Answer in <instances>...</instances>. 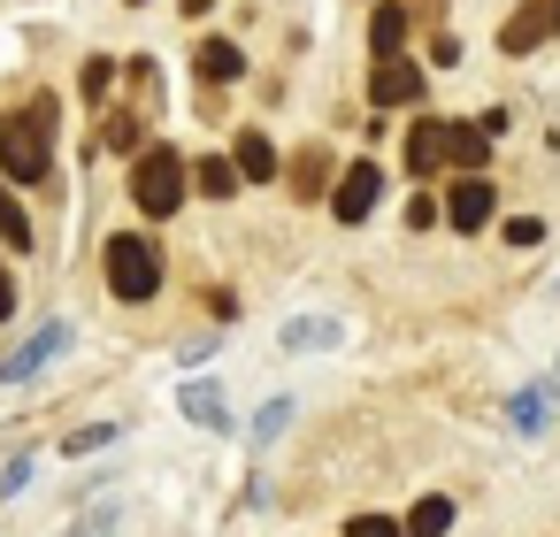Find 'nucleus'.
<instances>
[{
	"instance_id": "obj_23",
	"label": "nucleus",
	"mask_w": 560,
	"mask_h": 537,
	"mask_svg": "<svg viewBox=\"0 0 560 537\" xmlns=\"http://www.w3.org/2000/svg\"><path fill=\"white\" fill-rule=\"evenodd\" d=\"M108 437H116V430H108V422H93V430H78V437H70V453H101Z\"/></svg>"
},
{
	"instance_id": "obj_9",
	"label": "nucleus",
	"mask_w": 560,
	"mask_h": 537,
	"mask_svg": "<svg viewBox=\"0 0 560 537\" xmlns=\"http://www.w3.org/2000/svg\"><path fill=\"white\" fill-rule=\"evenodd\" d=\"M62 346H70V323H47V330H39L32 346H16L9 361H0V376H32V369H39V361H55Z\"/></svg>"
},
{
	"instance_id": "obj_16",
	"label": "nucleus",
	"mask_w": 560,
	"mask_h": 537,
	"mask_svg": "<svg viewBox=\"0 0 560 537\" xmlns=\"http://www.w3.org/2000/svg\"><path fill=\"white\" fill-rule=\"evenodd\" d=\"M407 170L415 177H438V124H415L407 131Z\"/></svg>"
},
{
	"instance_id": "obj_4",
	"label": "nucleus",
	"mask_w": 560,
	"mask_h": 537,
	"mask_svg": "<svg viewBox=\"0 0 560 537\" xmlns=\"http://www.w3.org/2000/svg\"><path fill=\"white\" fill-rule=\"evenodd\" d=\"M376 192H384V170H376V162H353V170L338 177V192H330V215H338V223H361V215L376 208Z\"/></svg>"
},
{
	"instance_id": "obj_20",
	"label": "nucleus",
	"mask_w": 560,
	"mask_h": 537,
	"mask_svg": "<svg viewBox=\"0 0 560 537\" xmlns=\"http://www.w3.org/2000/svg\"><path fill=\"white\" fill-rule=\"evenodd\" d=\"M346 537H399V522H392V514H353Z\"/></svg>"
},
{
	"instance_id": "obj_12",
	"label": "nucleus",
	"mask_w": 560,
	"mask_h": 537,
	"mask_svg": "<svg viewBox=\"0 0 560 537\" xmlns=\"http://www.w3.org/2000/svg\"><path fill=\"white\" fill-rule=\"evenodd\" d=\"M231 170H238V185H246V177H261V185H269V177H277V147H269L261 131H238V154H231Z\"/></svg>"
},
{
	"instance_id": "obj_11",
	"label": "nucleus",
	"mask_w": 560,
	"mask_h": 537,
	"mask_svg": "<svg viewBox=\"0 0 560 537\" xmlns=\"http://www.w3.org/2000/svg\"><path fill=\"white\" fill-rule=\"evenodd\" d=\"M369 47H376V62H392L407 47V9H399V0H384V9L369 16Z\"/></svg>"
},
{
	"instance_id": "obj_19",
	"label": "nucleus",
	"mask_w": 560,
	"mask_h": 537,
	"mask_svg": "<svg viewBox=\"0 0 560 537\" xmlns=\"http://www.w3.org/2000/svg\"><path fill=\"white\" fill-rule=\"evenodd\" d=\"M108 147L116 154H139V116H108Z\"/></svg>"
},
{
	"instance_id": "obj_2",
	"label": "nucleus",
	"mask_w": 560,
	"mask_h": 537,
	"mask_svg": "<svg viewBox=\"0 0 560 537\" xmlns=\"http://www.w3.org/2000/svg\"><path fill=\"white\" fill-rule=\"evenodd\" d=\"M131 200H139V215H177L185 208V154L177 147H139L131 154Z\"/></svg>"
},
{
	"instance_id": "obj_21",
	"label": "nucleus",
	"mask_w": 560,
	"mask_h": 537,
	"mask_svg": "<svg viewBox=\"0 0 560 537\" xmlns=\"http://www.w3.org/2000/svg\"><path fill=\"white\" fill-rule=\"evenodd\" d=\"M108 78H116V62H108V55H93V62H85V78H78V85H85V93H93V101H101V93H108Z\"/></svg>"
},
{
	"instance_id": "obj_13",
	"label": "nucleus",
	"mask_w": 560,
	"mask_h": 537,
	"mask_svg": "<svg viewBox=\"0 0 560 537\" xmlns=\"http://www.w3.org/2000/svg\"><path fill=\"white\" fill-rule=\"evenodd\" d=\"M192 70H200V78H208V85H238V70H246V55H238V47H231V39H208V47H200V62H192Z\"/></svg>"
},
{
	"instance_id": "obj_15",
	"label": "nucleus",
	"mask_w": 560,
	"mask_h": 537,
	"mask_svg": "<svg viewBox=\"0 0 560 537\" xmlns=\"http://www.w3.org/2000/svg\"><path fill=\"white\" fill-rule=\"evenodd\" d=\"M0 246H16V254H32V215L16 208V192L0 185Z\"/></svg>"
},
{
	"instance_id": "obj_18",
	"label": "nucleus",
	"mask_w": 560,
	"mask_h": 537,
	"mask_svg": "<svg viewBox=\"0 0 560 537\" xmlns=\"http://www.w3.org/2000/svg\"><path fill=\"white\" fill-rule=\"evenodd\" d=\"M185 415H192V422H208V430H223V422H231L215 384H185Z\"/></svg>"
},
{
	"instance_id": "obj_25",
	"label": "nucleus",
	"mask_w": 560,
	"mask_h": 537,
	"mask_svg": "<svg viewBox=\"0 0 560 537\" xmlns=\"http://www.w3.org/2000/svg\"><path fill=\"white\" fill-rule=\"evenodd\" d=\"M0 323H16V284H9V261H0Z\"/></svg>"
},
{
	"instance_id": "obj_22",
	"label": "nucleus",
	"mask_w": 560,
	"mask_h": 537,
	"mask_svg": "<svg viewBox=\"0 0 560 537\" xmlns=\"http://www.w3.org/2000/svg\"><path fill=\"white\" fill-rule=\"evenodd\" d=\"M430 62H438V70H453V62H460V39H453V32H438V39H430Z\"/></svg>"
},
{
	"instance_id": "obj_10",
	"label": "nucleus",
	"mask_w": 560,
	"mask_h": 537,
	"mask_svg": "<svg viewBox=\"0 0 560 537\" xmlns=\"http://www.w3.org/2000/svg\"><path fill=\"white\" fill-rule=\"evenodd\" d=\"M323 185H330V147L315 139L292 154V200H323Z\"/></svg>"
},
{
	"instance_id": "obj_5",
	"label": "nucleus",
	"mask_w": 560,
	"mask_h": 537,
	"mask_svg": "<svg viewBox=\"0 0 560 537\" xmlns=\"http://www.w3.org/2000/svg\"><path fill=\"white\" fill-rule=\"evenodd\" d=\"M483 154H491V139H483L476 124H438V162H445V170L483 177Z\"/></svg>"
},
{
	"instance_id": "obj_7",
	"label": "nucleus",
	"mask_w": 560,
	"mask_h": 537,
	"mask_svg": "<svg viewBox=\"0 0 560 537\" xmlns=\"http://www.w3.org/2000/svg\"><path fill=\"white\" fill-rule=\"evenodd\" d=\"M445 223H453V231H483V223H491V185H483V177H460L453 200H445Z\"/></svg>"
},
{
	"instance_id": "obj_27",
	"label": "nucleus",
	"mask_w": 560,
	"mask_h": 537,
	"mask_svg": "<svg viewBox=\"0 0 560 537\" xmlns=\"http://www.w3.org/2000/svg\"><path fill=\"white\" fill-rule=\"evenodd\" d=\"M131 9H139V0H131Z\"/></svg>"
},
{
	"instance_id": "obj_17",
	"label": "nucleus",
	"mask_w": 560,
	"mask_h": 537,
	"mask_svg": "<svg viewBox=\"0 0 560 537\" xmlns=\"http://www.w3.org/2000/svg\"><path fill=\"white\" fill-rule=\"evenodd\" d=\"M192 177H200V200H231V192H238V170H231V162H215V154H200V170H192Z\"/></svg>"
},
{
	"instance_id": "obj_6",
	"label": "nucleus",
	"mask_w": 560,
	"mask_h": 537,
	"mask_svg": "<svg viewBox=\"0 0 560 537\" xmlns=\"http://www.w3.org/2000/svg\"><path fill=\"white\" fill-rule=\"evenodd\" d=\"M369 101H376V108H407V101H422V70H415V62H399V55H392V62H376Z\"/></svg>"
},
{
	"instance_id": "obj_3",
	"label": "nucleus",
	"mask_w": 560,
	"mask_h": 537,
	"mask_svg": "<svg viewBox=\"0 0 560 537\" xmlns=\"http://www.w3.org/2000/svg\"><path fill=\"white\" fill-rule=\"evenodd\" d=\"M154 284H162V246L139 238V231L108 238V292L116 300H154Z\"/></svg>"
},
{
	"instance_id": "obj_1",
	"label": "nucleus",
	"mask_w": 560,
	"mask_h": 537,
	"mask_svg": "<svg viewBox=\"0 0 560 537\" xmlns=\"http://www.w3.org/2000/svg\"><path fill=\"white\" fill-rule=\"evenodd\" d=\"M55 116H62L55 93H39L24 124H0V170H9L16 185H39L55 170Z\"/></svg>"
},
{
	"instance_id": "obj_14",
	"label": "nucleus",
	"mask_w": 560,
	"mask_h": 537,
	"mask_svg": "<svg viewBox=\"0 0 560 537\" xmlns=\"http://www.w3.org/2000/svg\"><path fill=\"white\" fill-rule=\"evenodd\" d=\"M445 529H453V499H415V514H407L399 537H445Z\"/></svg>"
},
{
	"instance_id": "obj_26",
	"label": "nucleus",
	"mask_w": 560,
	"mask_h": 537,
	"mask_svg": "<svg viewBox=\"0 0 560 537\" xmlns=\"http://www.w3.org/2000/svg\"><path fill=\"white\" fill-rule=\"evenodd\" d=\"M545 16H552V32H560V0H545Z\"/></svg>"
},
{
	"instance_id": "obj_24",
	"label": "nucleus",
	"mask_w": 560,
	"mask_h": 537,
	"mask_svg": "<svg viewBox=\"0 0 560 537\" xmlns=\"http://www.w3.org/2000/svg\"><path fill=\"white\" fill-rule=\"evenodd\" d=\"M506 238H514V246H537L545 231H537V215H514V223H506Z\"/></svg>"
},
{
	"instance_id": "obj_8",
	"label": "nucleus",
	"mask_w": 560,
	"mask_h": 537,
	"mask_svg": "<svg viewBox=\"0 0 560 537\" xmlns=\"http://www.w3.org/2000/svg\"><path fill=\"white\" fill-rule=\"evenodd\" d=\"M545 32H552L545 0H522V9L506 16V32H499V47H506V55H529V47H545Z\"/></svg>"
}]
</instances>
